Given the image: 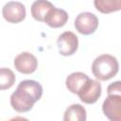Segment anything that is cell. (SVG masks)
I'll list each match as a JSON object with an SVG mask.
<instances>
[{"mask_svg": "<svg viewBox=\"0 0 121 121\" xmlns=\"http://www.w3.org/2000/svg\"><path fill=\"white\" fill-rule=\"evenodd\" d=\"M8 121H29V120L23 117V116H15V117H12L11 119H9Z\"/></svg>", "mask_w": 121, "mask_h": 121, "instance_id": "15", "label": "cell"}, {"mask_svg": "<svg viewBox=\"0 0 121 121\" xmlns=\"http://www.w3.org/2000/svg\"><path fill=\"white\" fill-rule=\"evenodd\" d=\"M119 69L118 60L110 54H102L92 63V73L98 80H109L113 78Z\"/></svg>", "mask_w": 121, "mask_h": 121, "instance_id": "3", "label": "cell"}, {"mask_svg": "<svg viewBox=\"0 0 121 121\" xmlns=\"http://www.w3.org/2000/svg\"><path fill=\"white\" fill-rule=\"evenodd\" d=\"M90 78L82 73V72H75L70 74L65 80L66 88L73 94H78V91L81 89V87L84 85V83L89 79Z\"/></svg>", "mask_w": 121, "mask_h": 121, "instance_id": "10", "label": "cell"}, {"mask_svg": "<svg viewBox=\"0 0 121 121\" xmlns=\"http://www.w3.org/2000/svg\"><path fill=\"white\" fill-rule=\"evenodd\" d=\"M52 8H54V6L49 1H45V0L34 1L31 5V15L35 20L39 22H43L48 11Z\"/></svg>", "mask_w": 121, "mask_h": 121, "instance_id": "11", "label": "cell"}, {"mask_svg": "<svg viewBox=\"0 0 121 121\" xmlns=\"http://www.w3.org/2000/svg\"><path fill=\"white\" fill-rule=\"evenodd\" d=\"M75 28L82 35L93 34L98 26V18L92 12L84 11L79 13L74 22Z\"/></svg>", "mask_w": 121, "mask_h": 121, "instance_id": "4", "label": "cell"}, {"mask_svg": "<svg viewBox=\"0 0 121 121\" xmlns=\"http://www.w3.org/2000/svg\"><path fill=\"white\" fill-rule=\"evenodd\" d=\"M16 77L9 68H0V90H8L15 83Z\"/></svg>", "mask_w": 121, "mask_h": 121, "instance_id": "14", "label": "cell"}, {"mask_svg": "<svg viewBox=\"0 0 121 121\" xmlns=\"http://www.w3.org/2000/svg\"><path fill=\"white\" fill-rule=\"evenodd\" d=\"M108 96L102 105L104 114L110 121H121V82L111 83L107 88Z\"/></svg>", "mask_w": 121, "mask_h": 121, "instance_id": "2", "label": "cell"}, {"mask_svg": "<svg viewBox=\"0 0 121 121\" xmlns=\"http://www.w3.org/2000/svg\"><path fill=\"white\" fill-rule=\"evenodd\" d=\"M26 7L18 1H9L2 9V15L6 21L12 24H18L26 18Z\"/></svg>", "mask_w": 121, "mask_h": 121, "instance_id": "5", "label": "cell"}, {"mask_svg": "<svg viewBox=\"0 0 121 121\" xmlns=\"http://www.w3.org/2000/svg\"><path fill=\"white\" fill-rule=\"evenodd\" d=\"M68 21V13L61 9L52 8L44 18V23L50 27L58 28L63 26Z\"/></svg>", "mask_w": 121, "mask_h": 121, "instance_id": "9", "label": "cell"}, {"mask_svg": "<svg viewBox=\"0 0 121 121\" xmlns=\"http://www.w3.org/2000/svg\"><path fill=\"white\" fill-rule=\"evenodd\" d=\"M13 65L15 69L22 74H32L38 66V60L34 55L29 52H23L18 54L14 60Z\"/></svg>", "mask_w": 121, "mask_h": 121, "instance_id": "8", "label": "cell"}, {"mask_svg": "<svg viewBox=\"0 0 121 121\" xmlns=\"http://www.w3.org/2000/svg\"><path fill=\"white\" fill-rule=\"evenodd\" d=\"M43 95L42 85L32 79L22 80L10 95V105L18 112L30 111Z\"/></svg>", "mask_w": 121, "mask_h": 121, "instance_id": "1", "label": "cell"}, {"mask_svg": "<svg viewBox=\"0 0 121 121\" xmlns=\"http://www.w3.org/2000/svg\"><path fill=\"white\" fill-rule=\"evenodd\" d=\"M101 84L99 81L89 78L77 94L79 99L86 104H93L97 101L101 95Z\"/></svg>", "mask_w": 121, "mask_h": 121, "instance_id": "6", "label": "cell"}, {"mask_svg": "<svg viewBox=\"0 0 121 121\" xmlns=\"http://www.w3.org/2000/svg\"><path fill=\"white\" fill-rule=\"evenodd\" d=\"M86 110L80 104H72L64 112L63 121H86Z\"/></svg>", "mask_w": 121, "mask_h": 121, "instance_id": "12", "label": "cell"}, {"mask_svg": "<svg viewBox=\"0 0 121 121\" xmlns=\"http://www.w3.org/2000/svg\"><path fill=\"white\" fill-rule=\"evenodd\" d=\"M94 4L96 9L102 13H110L121 9L120 0H95Z\"/></svg>", "mask_w": 121, "mask_h": 121, "instance_id": "13", "label": "cell"}, {"mask_svg": "<svg viewBox=\"0 0 121 121\" xmlns=\"http://www.w3.org/2000/svg\"><path fill=\"white\" fill-rule=\"evenodd\" d=\"M58 49L62 56H71L76 53L78 47V36L72 31H65L61 33L57 40Z\"/></svg>", "mask_w": 121, "mask_h": 121, "instance_id": "7", "label": "cell"}]
</instances>
